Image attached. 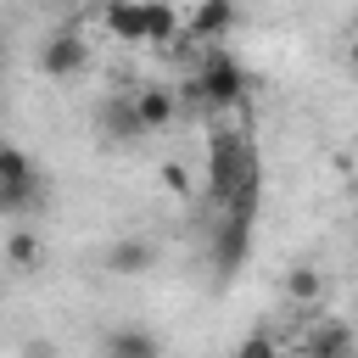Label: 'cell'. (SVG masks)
<instances>
[{
	"mask_svg": "<svg viewBox=\"0 0 358 358\" xmlns=\"http://www.w3.org/2000/svg\"><path fill=\"white\" fill-rule=\"evenodd\" d=\"M22 185H39V168L22 145H0V190H22Z\"/></svg>",
	"mask_w": 358,
	"mask_h": 358,
	"instance_id": "4fadbf2b",
	"label": "cell"
},
{
	"mask_svg": "<svg viewBox=\"0 0 358 358\" xmlns=\"http://www.w3.org/2000/svg\"><path fill=\"white\" fill-rule=\"evenodd\" d=\"M157 179H162V190H168V196H190V173H185V162H162V168H157Z\"/></svg>",
	"mask_w": 358,
	"mask_h": 358,
	"instance_id": "e0dca14e",
	"label": "cell"
},
{
	"mask_svg": "<svg viewBox=\"0 0 358 358\" xmlns=\"http://www.w3.org/2000/svg\"><path fill=\"white\" fill-rule=\"evenodd\" d=\"M302 358H352V330L341 319H313L302 336Z\"/></svg>",
	"mask_w": 358,
	"mask_h": 358,
	"instance_id": "30bf717a",
	"label": "cell"
},
{
	"mask_svg": "<svg viewBox=\"0 0 358 358\" xmlns=\"http://www.w3.org/2000/svg\"><path fill=\"white\" fill-rule=\"evenodd\" d=\"M129 101H134V117H140L145 134H157V129H168L179 117V95L168 84H140V90H129Z\"/></svg>",
	"mask_w": 358,
	"mask_h": 358,
	"instance_id": "8992f818",
	"label": "cell"
},
{
	"mask_svg": "<svg viewBox=\"0 0 358 358\" xmlns=\"http://www.w3.org/2000/svg\"><path fill=\"white\" fill-rule=\"evenodd\" d=\"M285 296H291V302H302V308H313V302L324 296V274H319V268H308V263H296V268L285 274Z\"/></svg>",
	"mask_w": 358,
	"mask_h": 358,
	"instance_id": "5bb4252c",
	"label": "cell"
},
{
	"mask_svg": "<svg viewBox=\"0 0 358 358\" xmlns=\"http://www.w3.org/2000/svg\"><path fill=\"white\" fill-rule=\"evenodd\" d=\"M6 263L11 268H34L39 263V235L34 229H11L6 235Z\"/></svg>",
	"mask_w": 358,
	"mask_h": 358,
	"instance_id": "9a60e30c",
	"label": "cell"
},
{
	"mask_svg": "<svg viewBox=\"0 0 358 358\" xmlns=\"http://www.w3.org/2000/svg\"><path fill=\"white\" fill-rule=\"evenodd\" d=\"M101 129H106V140H112V145H129V140H140V134H145V129H140V117H134L129 90H117V95H106V101H101Z\"/></svg>",
	"mask_w": 358,
	"mask_h": 358,
	"instance_id": "8fae6325",
	"label": "cell"
},
{
	"mask_svg": "<svg viewBox=\"0 0 358 358\" xmlns=\"http://www.w3.org/2000/svg\"><path fill=\"white\" fill-rule=\"evenodd\" d=\"M246 246H252V218L241 213H218V235H213V268L229 280L241 263H246Z\"/></svg>",
	"mask_w": 358,
	"mask_h": 358,
	"instance_id": "277c9868",
	"label": "cell"
},
{
	"mask_svg": "<svg viewBox=\"0 0 358 358\" xmlns=\"http://www.w3.org/2000/svg\"><path fill=\"white\" fill-rule=\"evenodd\" d=\"M145 45H179V11H173V0H145Z\"/></svg>",
	"mask_w": 358,
	"mask_h": 358,
	"instance_id": "7c38bea8",
	"label": "cell"
},
{
	"mask_svg": "<svg viewBox=\"0 0 358 358\" xmlns=\"http://www.w3.org/2000/svg\"><path fill=\"white\" fill-rule=\"evenodd\" d=\"M207 196L218 213H241V218H257V196H263V168H257V151L241 129H213L207 134Z\"/></svg>",
	"mask_w": 358,
	"mask_h": 358,
	"instance_id": "6da1fadb",
	"label": "cell"
},
{
	"mask_svg": "<svg viewBox=\"0 0 358 358\" xmlns=\"http://www.w3.org/2000/svg\"><path fill=\"white\" fill-rule=\"evenodd\" d=\"M0 78H6V62H0Z\"/></svg>",
	"mask_w": 358,
	"mask_h": 358,
	"instance_id": "d6986e66",
	"label": "cell"
},
{
	"mask_svg": "<svg viewBox=\"0 0 358 358\" xmlns=\"http://www.w3.org/2000/svg\"><path fill=\"white\" fill-rule=\"evenodd\" d=\"M229 28H235V0H196L190 22H185L179 34H185V39H207V45H218Z\"/></svg>",
	"mask_w": 358,
	"mask_h": 358,
	"instance_id": "ba28073f",
	"label": "cell"
},
{
	"mask_svg": "<svg viewBox=\"0 0 358 358\" xmlns=\"http://www.w3.org/2000/svg\"><path fill=\"white\" fill-rule=\"evenodd\" d=\"M101 268H106V274H117V280L151 274V268H157V246H151L145 235H123V241H112V246H106Z\"/></svg>",
	"mask_w": 358,
	"mask_h": 358,
	"instance_id": "5b68a950",
	"label": "cell"
},
{
	"mask_svg": "<svg viewBox=\"0 0 358 358\" xmlns=\"http://www.w3.org/2000/svg\"><path fill=\"white\" fill-rule=\"evenodd\" d=\"M22 358H62V352H56L50 341H28V347H22Z\"/></svg>",
	"mask_w": 358,
	"mask_h": 358,
	"instance_id": "ac0fdd59",
	"label": "cell"
},
{
	"mask_svg": "<svg viewBox=\"0 0 358 358\" xmlns=\"http://www.w3.org/2000/svg\"><path fill=\"white\" fill-rule=\"evenodd\" d=\"M235 358H280V341H274L268 330H252V336L235 347Z\"/></svg>",
	"mask_w": 358,
	"mask_h": 358,
	"instance_id": "2e32d148",
	"label": "cell"
},
{
	"mask_svg": "<svg viewBox=\"0 0 358 358\" xmlns=\"http://www.w3.org/2000/svg\"><path fill=\"white\" fill-rule=\"evenodd\" d=\"M101 28L117 45H145V0H106L101 6Z\"/></svg>",
	"mask_w": 358,
	"mask_h": 358,
	"instance_id": "52a82bcc",
	"label": "cell"
},
{
	"mask_svg": "<svg viewBox=\"0 0 358 358\" xmlns=\"http://www.w3.org/2000/svg\"><path fill=\"white\" fill-rule=\"evenodd\" d=\"M196 95H201L207 106H241V101H246V73H241V62H235L224 45H213V50L201 56Z\"/></svg>",
	"mask_w": 358,
	"mask_h": 358,
	"instance_id": "7a4b0ae2",
	"label": "cell"
},
{
	"mask_svg": "<svg viewBox=\"0 0 358 358\" xmlns=\"http://www.w3.org/2000/svg\"><path fill=\"white\" fill-rule=\"evenodd\" d=\"M39 67H45V78H73V73H84V67H90V39H84L78 28L50 34V39L39 45Z\"/></svg>",
	"mask_w": 358,
	"mask_h": 358,
	"instance_id": "3957f363",
	"label": "cell"
},
{
	"mask_svg": "<svg viewBox=\"0 0 358 358\" xmlns=\"http://www.w3.org/2000/svg\"><path fill=\"white\" fill-rule=\"evenodd\" d=\"M101 358H162V341L145 324H112L101 336Z\"/></svg>",
	"mask_w": 358,
	"mask_h": 358,
	"instance_id": "9c48e42d",
	"label": "cell"
}]
</instances>
